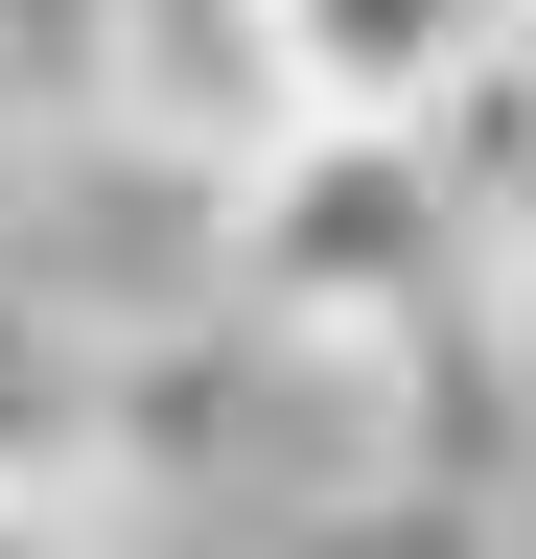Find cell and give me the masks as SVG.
Listing matches in <instances>:
<instances>
[{"label": "cell", "instance_id": "1", "mask_svg": "<svg viewBox=\"0 0 536 559\" xmlns=\"http://www.w3.org/2000/svg\"><path fill=\"white\" fill-rule=\"evenodd\" d=\"M211 234H234V326L350 349V373H396V349H443L490 304V234H466V187L420 164V117H326L257 210H211Z\"/></svg>", "mask_w": 536, "mask_h": 559}, {"label": "cell", "instance_id": "2", "mask_svg": "<svg viewBox=\"0 0 536 559\" xmlns=\"http://www.w3.org/2000/svg\"><path fill=\"white\" fill-rule=\"evenodd\" d=\"M94 140L117 164H164V187H211L257 210L326 140V47H303V0H117V47H94Z\"/></svg>", "mask_w": 536, "mask_h": 559}, {"label": "cell", "instance_id": "3", "mask_svg": "<svg viewBox=\"0 0 536 559\" xmlns=\"http://www.w3.org/2000/svg\"><path fill=\"white\" fill-rule=\"evenodd\" d=\"M117 466V326H71L0 257V489H94Z\"/></svg>", "mask_w": 536, "mask_h": 559}, {"label": "cell", "instance_id": "4", "mask_svg": "<svg viewBox=\"0 0 536 559\" xmlns=\"http://www.w3.org/2000/svg\"><path fill=\"white\" fill-rule=\"evenodd\" d=\"M94 47L117 0H0V140H94Z\"/></svg>", "mask_w": 536, "mask_h": 559}, {"label": "cell", "instance_id": "5", "mask_svg": "<svg viewBox=\"0 0 536 559\" xmlns=\"http://www.w3.org/2000/svg\"><path fill=\"white\" fill-rule=\"evenodd\" d=\"M0 559H94V489H0Z\"/></svg>", "mask_w": 536, "mask_h": 559}]
</instances>
